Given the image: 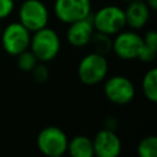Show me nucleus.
<instances>
[{
  "label": "nucleus",
  "instance_id": "f257e3e1",
  "mask_svg": "<svg viewBox=\"0 0 157 157\" xmlns=\"http://www.w3.org/2000/svg\"><path fill=\"white\" fill-rule=\"evenodd\" d=\"M28 49L39 63L48 64L59 55L61 50V38L59 33L48 25L31 34Z\"/></svg>",
  "mask_w": 157,
  "mask_h": 157
},
{
  "label": "nucleus",
  "instance_id": "f03ea898",
  "mask_svg": "<svg viewBox=\"0 0 157 157\" xmlns=\"http://www.w3.org/2000/svg\"><path fill=\"white\" fill-rule=\"evenodd\" d=\"M109 72V63L105 55L97 52L85 54L77 65L78 80L86 86H96L102 83Z\"/></svg>",
  "mask_w": 157,
  "mask_h": 157
},
{
  "label": "nucleus",
  "instance_id": "7ed1b4c3",
  "mask_svg": "<svg viewBox=\"0 0 157 157\" xmlns=\"http://www.w3.org/2000/svg\"><path fill=\"white\" fill-rule=\"evenodd\" d=\"M91 21L94 31L113 37L126 28L124 9L118 5H104L94 13H91Z\"/></svg>",
  "mask_w": 157,
  "mask_h": 157
},
{
  "label": "nucleus",
  "instance_id": "20e7f679",
  "mask_svg": "<svg viewBox=\"0 0 157 157\" xmlns=\"http://www.w3.org/2000/svg\"><path fill=\"white\" fill-rule=\"evenodd\" d=\"M17 18L33 33L49 25L50 10L43 0H23L17 9Z\"/></svg>",
  "mask_w": 157,
  "mask_h": 157
},
{
  "label": "nucleus",
  "instance_id": "39448f33",
  "mask_svg": "<svg viewBox=\"0 0 157 157\" xmlns=\"http://www.w3.org/2000/svg\"><path fill=\"white\" fill-rule=\"evenodd\" d=\"M31 32L18 21H11L1 27L0 44L2 50L10 55L16 56L29 48Z\"/></svg>",
  "mask_w": 157,
  "mask_h": 157
},
{
  "label": "nucleus",
  "instance_id": "423d86ee",
  "mask_svg": "<svg viewBox=\"0 0 157 157\" xmlns=\"http://www.w3.org/2000/svg\"><path fill=\"white\" fill-rule=\"evenodd\" d=\"M69 137L66 132L55 125L43 128L37 137L36 146L40 153L48 157H61L66 153Z\"/></svg>",
  "mask_w": 157,
  "mask_h": 157
},
{
  "label": "nucleus",
  "instance_id": "0eeeda50",
  "mask_svg": "<svg viewBox=\"0 0 157 157\" xmlns=\"http://www.w3.org/2000/svg\"><path fill=\"white\" fill-rule=\"evenodd\" d=\"M103 94L113 104H129L136 94L134 82L125 75L107 76L103 81Z\"/></svg>",
  "mask_w": 157,
  "mask_h": 157
},
{
  "label": "nucleus",
  "instance_id": "6e6552de",
  "mask_svg": "<svg viewBox=\"0 0 157 157\" xmlns=\"http://www.w3.org/2000/svg\"><path fill=\"white\" fill-rule=\"evenodd\" d=\"M144 47L142 36L134 29H121L112 38V52L120 60L132 61L139 58Z\"/></svg>",
  "mask_w": 157,
  "mask_h": 157
},
{
  "label": "nucleus",
  "instance_id": "1a4fd4ad",
  "mask_svg": "<svg viewBox=\"0 0 157 157\" xmlns=\"http://www.w3.org/2000/svg\"><path fill=\"white\" fill-rule=\"evenodd\" d=\"M53 13L59 22L69 25L91 16L92 0H54Z\"/></svg>",
  "mask_w": 157,
  "mask_h": 157
},
{
  "label": "nucleus",
  "instance_id": "9d476101",
  "mask_svg": "<svg viewBox=\"0 0 157 157\" xmlns=\"http://www.w3.org/2000/svg\"><path fill=\"white\" fill-rule=\"evenodd\" d=\"M93 153L97 157H118L121 153L123 144L115 130L101 129L92 139Z\"/></svg>",
  "mask_w": 157,
  "mask_h": 157
},
{
  "label": "nucleus",
  "instance_id": "9b49d317",
  "mask_svg": "<svg viewBox=\"0 0 157 157\" xmlns=\"http://www.w3.org/2000/svg\"><path fill=\"white\" fill-rule=\"evenodd\" d=\"M93 33L94 28L90 16L69 23L65 32V39L74 48H83L90 44Z\"/></svg>",
  "mask_w": 157,
  "mask_h": 157
},
{
  "label": "nucleus",
  "instance_id": "f8f14e48",
  "mask_svg": "<svg viewBox=\"0 0 157 157\" xmlns=\"http://www.w3.org/2000/svg\"><path fill=\"white\" fill-rule=\"evenodd\" d=\"M126 27L134 31L142 29L150 21L151 10L145 0H131L124 9Z\"/></svg>",
  "mask_w": 157,
  "mask_h": 157
},
{
  "label": "nucleus",
  "instance_id": "ddd939ff",
  "mask_svg": "<svg viewBox=\"0 0 157 157\" xmlns=\"http://www.w3.org/2000/svg\"><path fill=\"white\" fill-rule=\"evenodd\" d=\"M66 153H69L71 157H93L94 153L92 139L86 135L72 136L69 139Z\"/></svg>",
  "mask_w": 157,
  "mask_h": 157
},
{
  "label": "nucleus",
  "instance_id": "4468645a",
  "mask_svg": "<svg viewBox=\"0 0 157 157\" xmlns=\"http://www.w3.org/2000/svg\"><path fill=\"white\" fill-rule=\"evenodd\" d=\"M141 91L144 97L151 102H157V70L156 67H151L145 72L141 80Z\"/></svg>",
  "mask_w": 157,
  "mask_h": 157
},
{
  "label": "nucleus",
  "instance_id": "2eb2a0df",
  "mask_svg": "<svg viewBox=\"0 0 157 157\" xmlns=\"http://www.w3.org/2000/svg\"><path fill=\"white\" fill-rule=\"evenodd\" d=\"M88 45L92 47L93 52H97L99 54L107 55V54H109L112 52V37L107 36L104 33L94 31Z\"/></svg>",
  "mask_w": 157,
  "mask_h": 157
},
{
  "label": "nucleus",
  "instance_id": "dca6fc26",
  "mask_svg": "<svg viewBox=\"0 0 157 157\" xmlns=\"http://www.w3.org/2000/svg\"><path fill=\"white\" fill-rule=\"evenodd\" d=\"M136 152L140 157H156L157 156V137L156 135H148L140 140L136 147Z\"/></svg>",
  "mask_w": 157,
  "mask_h": 157
},
{
  "label": "nucleus",
  "instance_id": "f3484780",
  "mask_svg": "<svg viewBox=\"0 0 157 157\" xmlns=\"http://www.w3.org/2000/svg\"><path fill=\"white\" fill-rule=\"evenodd\" d=\"M15 58H16V65H17V67H18L21 71H23V72H29V74H31V71H32V70L34 69V66L38 64L37 58L34 56V54H33L29 49H27V50L20 53V54L16 55Z\"/></svg>",
  "mask_w": 157,
  "mask_h": 157
},
{
  "label": "nucleus",
  "instance_id": "a211bd4d",
  "mask_svg": "<svg viewBox=\"0 0 157 157\" xmlns=\"http://www.w3.org/2000/svg\"><path fill=\"white\" fill-rule=\"evenodd\" d=\"M31 74H32V77L34 78L36 82L43 83L49 78L50 71H49V69H48L45 63H39L38 61V64L34 66V69L31 71Z\"/></svg>",
  "mask_w": 157,
  "mask_h": 157
},
{
  "label": "nucleus",
  "instance_id": "6ab92c4d",
  "mask_svg": "<svg viewBox=\"0 0 157 157\" xmlns=\"http://www.w3.org/2000/svg\"><path fill=\"white\" fill-rule=\"evenodd\" d=\"M16 10L15 0H0V22L7 20Z\"/></svg>",
  "mask_w": 157,
  "mask_h": 157
},
{
  "label": "nucleus",
  "instance_id": "aec40b11",
  "mask_svg": "<svg viewBox=\"0 0 157 157\" xmlns=\"http://www.w3.org/2000/svg\"><path fill=\"white\" fill-rule=\"evenodd\" d=\"M142 40H144V45L156 50L157 52V33L153 29H148L145 32V34L142 36Z\"/></svg>",
  "mask_w": 157,
  "mask_h": 157
},
{
  "label": "nucleus",
  "instance_id": "412c9836",
  "mask_svg": "<svg viewBox=\"0 0 157 157\" xmlns=\"http://www.w3.org/2000/svg\"><path fill=\"white\" fill-rule=\"evenodd\" d=\"M156 55H157L156 50H152V49H150V48L144 45L141 52H140V54H139L137 60H140V61H142L145 64H150V63H152L156 59Z\"/></svg>",
  "mask_w": 157,
  "mask_h": 157
},
{
  "label": "nucleus",
  "instance_id": "4be33fe9",
  "mask_svg": "<svg viewBox=\"0 0 157 157\" xmlns=\"http://www.w3.org/2000/svg\"><path fill=\"white\" fill-rule=\"evenodd\" d=\"M104 128L105 129H110V130H115L117 129V126H118V121H117V119L114 118V117H108V118H105V120H104Z\"/></svg>",
  "mask_w": 157,
  "mask_h": 157
},
{
  "label": "nucleus",
  "instance_id": "5701e85b",
  "mask_svg": "<svg viewBox=\"0 0 157 157\" xmlns=\"http://www.w3.org/2000/svg\"><path fill=\"white\" fill-rule=\"evenodd\" d=\"M145 2L147 4V6L150 7L151 11H156L157 10V0H145Z\"/></svg>",
  "mask_w": 157,
  "mask_h": 157
},
{
  "label": "nucleus",
  "instance_id": "b1692460",
  "mask_svg": "<svg viewBox=\"0 0 157 157\" xmlns=\"http://www.w3.org/2000/svg\"><path fill=\"white\" fill-rule=\"evenodd\" d=\"M119 1H121V2H125V4H128V2H130L131 0H119Z\"/></svg>",
  "mask_w": 157,
  "mask_h": 157
},
{
  "label": "nucleus",
  "instance_id": "393cba45",
  "mask_svg": "<svg viewBox=\"0 0 157 157\" xmlns=\"http://www.w3.org/2000/svg\"><path fill=\"white\" fill-rule=\"evenodd\" d=\"M0 33H1V23H0Z\"/></svg>",
  "mask_w": 157,
  "mask_h": 157
}]
</instances>
